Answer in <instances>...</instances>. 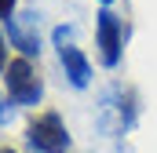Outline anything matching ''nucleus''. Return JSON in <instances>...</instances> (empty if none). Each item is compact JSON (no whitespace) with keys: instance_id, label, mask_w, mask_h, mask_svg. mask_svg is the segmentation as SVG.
<instances>
[{"instance_id":"obj_1","label":"nucleus","mask_w":157,"mask_h":153,"mask_svg":"<svg viewBox=\"0 0 157 153\" xmlns=\"http://www.w3.org/2000/svg\"><path fill=\"white\" fill-rule=\"evenodd\" d=\"M26 142L33 153H66L70 150V135H66V124L55 110H44L26 124Z\"/></svg>"},{"instance_id":"obj_2","label":"nucleus","mask_w":157,"mask_h":153,"mask_svg":"<svg viewBox=\"0 0 157 153\" xmlns=\"http://www.w3.org/2000/svg\"><path fill=\"white\" fill-rule=\"evenodd\" d=\"M124 37H128V29H124L121 15L110 11V7H102V11L95 15V44H99V62H102L106 69H117L121 66Z\"/></svg>"},{"instance_id":"obj_3","label":"nucleus","mask_w":157,"mask_h":153,"mask_svg":"<svg viewBox=\"0 0 157 153\" xmlns=\"http://www.w3.org/2000/svg\"><path fill=\"white\" fill-rule=\"evenodd\" d=\"M4 80H7V95H11V102H18V106H37L40 95H44V80L40 73L33 69V62L22 55V58H11L7 62V69H4Z\"/></svg>"},{"instance_id":"obj_4","label":"nucleus","mask_w":157,"mask_h":153,"mask_svg":"<svg viewBox=\"0 0 157 153\" xmlns=\"http://www.w3.org/2000/svg\"><path fill=\"white\" fill-rule=\"evenodd\" d=\"M55 47H59V62H62V69L70 76V84L73 88H88L91 84V62L80 55V47H73L70 40H73V26H55Z\"/></svg>"},{"instance_id":"obj_5","label":"nucleus","mask_w":157,"mask_h":153,"mask_svg":"<svg viewBox=\"0 0 157 153\" xmlns=\"http://www.w3.org/2000/svg\"><path fill=\"white\" fill-rule=\"evenodd\" d=\"M4 22H7V40H11V47H18V55H26V58L40 55V33H37L40 15L37 11L11 15V18H4Z\"/></svg>"},{"instance_id":"obj_6","label":"nucleus","mask_w":157,"mask_h":153,"mask_svg":"<svg viewBox=\"0 0 157 153\" xmlns=\"http://www.w3.org/2000/svg\"><path fill=\"white\" fill-rule=\"evenodd\" d=\"M11 95H0V124H11V106H7Z\"/></svg>"},{"instance_id":"obj_7","label":"nucleus","mask_w":157,"mask_h":153,"mask_svg":"<svg viewBox=\"0 0 157 153\" xmlns=\"http://www.w3.org/2000/svg\"><path fill=\"white\" fill-rule=\"evenodd\" d=\"M7 69V37L0 33V73Z\"/></svg>"},{"instance_id":"obj_8","label":"nucleus","mask_w":157,"mask_h":153,"mask_svg":"<svg viewBox=\"0 0 157 153\" xmlns=\"http://www.w3.org/2000/svg\"><path fill=\"white\" fill-rule=\"evenodd\" d=\"M15 15V0H0V18H11Z\"/></svg>"},{"instance_id":"obj_9","label":"nucleus","mask_w":157,"mask_h":153,"mask_svg":"<svg viewBox=\"0 0 157 153\" xmlns=\"http://www.w3.org/2000/svg\"><path fill=\"white\" fill-rule=\"evenodd\" d=\"M0 153H15V150H11V146H0Z\"/></svg>"},{"instance_id":"obj_10","label":"nucleus","mask_w":157,"mask_h":153,"mask_svg":"<svg viewBox=\"0 0 157 153\" xmlns=\"http://www.w3.org/2000/svg\"><path fill=\"white\" fill-rule=\"evenodd\" d=\"M99 4H102V7H110V4H113V0H99Z\"/></svg>"}]
</instances>
